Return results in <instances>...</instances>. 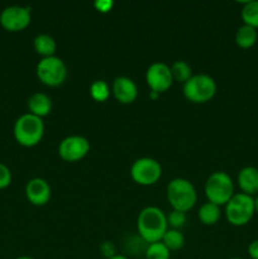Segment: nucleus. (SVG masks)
Returning a JSON list of instances; mask_svg holds the SVG:
<instances>
[{
  "label": "nucleus",
  "instance_id": "f257e3e1",
  "mask_svg": "<svg viewBox=\"0 0 258 259\" xmlns=\"http://www.w3.org/2000/svg\"><path fill=\"white\" fill-rule=\"evenodd\" d=\"M168 229L167 215L157 206H147L141 210L137 218L138 234L147 244L161 242Z\"/></svg>",
  "mask_w": 258,
  "mask_h": 259
},
{
  "label": "nucleus",
  "instance_id": "f03ea898",
  "mask_svg": "<svg viewBox=\"0 0 258 259\" xmlns=\"http://www.w3.org/2000/svg\"><path fill=\"white\" fill-rule=\"evenodd\" d=\"M166 196L172 210L184 212L190 211L197 202V192L194 184L182 177L169 181L166 187Z\"/></svg>",
  "mask_w": 258,
  "mask_h": 259
},
{
  "label": "nucleus",
  "instance_id": "7ed1b4c3",
  "mask_svg": "<svg viewBox=\"0 0 258 259\" xmlns=\"http://www.w3.org/2000/svg\"><path fill=\"white\" fill-rule=\"evenodd\" d=\"M45 134V123L42 118L25 113L15 120L13 126V136L18 144L23 147H34L42 141Z\"/></svg>",
  "mask_w": 258,
  "mask_h": 259
},
{
  "label": "nucleus",
  "instance_id": "20e7f679",
  "mask_svg": "<svg viewBox=\"0 0 258 259\" xmlns=\"http://www.w3.org/2000/svg\"><path fill=\"white\" fill-rule=\"evenodd\" d=\"M204 191L207 201L219 205V206H225V204L235 194L234 182L227 172L215 171L206 179Z\"/></svg>",
  "mask_w": 258,
  "mask_h": 259
},
{
  "label": "nucleus",
  "instance_id": "39448f33",
  "mask_svg": "<svg viewBox=\"0 0 258 259\" xmlns=\"http://www.w3.org/2000/svg\"><path fill=\"white\" fill-rule=\"evenodd\" d=\"M254 199L243 192H237L225 204V218L234 227H244L254 217Z\"/></svg>",
  "mask_w": 258,
  "mask_h": 259
},
{
  "label": "nucleus",
  "instance_id": "423d86ee",
  "mask_svg": "<svg viewBox=\"0 0 258 259\" xmlns=\"http://www.w3.org/2000/svg\"><path fill=\"white\" fill-rule=\"evenodd\" d=\"M217 82L206 73L192 75L182 86L184 96L194 104H205L211 100L217 94Z\"/></svg>",
  "mask_w": 258,
  "mask_h": 259
},
{
  "label": "nucleus",
  "instance_id": "0eeeda50",
  "mask_svg": "<svg viewBox=\"0 0 258 259\" xmlns=\"http://www.w3.org/2000/svg\"><path fill=\"white\" fill-rule=\"evenodd\" d=\"M37 77L43 85L50 88H57L65 82L67 77V66L62 58L57 56L40 58L35 67Z\"/></svg>",
  "mask_w": 258,
  "mask_h": 259
},
{
  "label": "nucleus",
  "instance_id": "6e6552de",
  "mask_svg": "<svg viewBox=\"0 0 258 259\" xmlns=\"http://www.w3.org/2000/svg\"><path fill=\"white\" fill-rule=\"evenodd\" d=\"M161 176V163L151 157H142L136 159L131 166L132 180L141 186H152L159 181Z\"/></svg>",
  "mask_w": 258,
  "mask_h": 259
},
{
  "label": "nucleus",
  "instance_id": "1a4fd4ad",
  "mask_svg": "<svg viewBox=\"0 0 258 259\" xmlns=\"http://www.w3.org/2000/svg\"><path fill=\"white\" fill-rule=\"evenodd\" d=\"M32 20L29 7L24 5H9L0 13V25L8 32H22Z\"/></svg>",
  "mask_w": 258,
  "mask_h": 259
},
{
  "label": "nucleus",
  "instance_id": "9d476101",
  "mask_svg": "<svg viewBox=\"0 0 258 259\" xmlns=\"http://www.w3.org/2000/svg\"><path fill=\"white\" fill-rule=\"evenodd\" d=\"M90 152V142L82 136H68L58 144V156L66 162H78Z\"/></svg>",
  "mask_w": 258,
  "mask_h": 259
},
{
  "label": "nucleus",
  "instance_id": "9b49d317",
  "mask_svg": "<svg viewBox=\"0 0 258 259\" xmlns=\"http://www.w3.org/2000/svg\"><path fill=\"white\" fill-rule=\"evenodd\" d=\"M146 82L151 91L164 93L174 83L171 67L164 62H153L146 71Z\"/></svg>",
  "mask_w": 258,
  "mask_h": 259
},
{
  "label": "nucleus",
  "instance_id": "f8f14e48",
  "mask_svg": "<svg viewBox=\"0 0 258 259\" xmlns=\"http://www.w3.org/2000/svg\"><path fill=\"white\" fill-rule=\"evenodd\" d=\"M51 195V186L46 180L40 177H34L29 180L25 185V196L28 201L34 206H45L50 202Z\"/></svg>",
  "mask_w": 258,
  "mask_h": 259
},
{
  "label": "nucleus",
  "instance_id": "ddd939ff",
  "mask_svg": "<svg viewBox=\"0 0 258 259\" xmlns=\"http://www.w3.org/2000/svg\"><path fill=\"white\" fill-rule=\"evenodd\" d=\"M111 93L116 101L120 104H132L138 96V86L128 76H118L114 78L111 85Z\"/></svg>",
  "mask_w": 258,
  "mask_h": 259
},
{
  "label": "nucleus",
  "instance_id": "4468645a",
  "mask_svg": "<svg viewBox=\"0 0 258 259\" xmlns=\"http://www.w3.org/2000/svg\"><path fill=\"white\" fill-rule=\"evenodd\" d=\"M238 186L245 195L254 197L258 195V168L254 166H245L238 172Z\"/></svg>",
  "mask_w": 258,
  "mask_h": 259
},
{
  "label": "nucleus",
  "instance_id": "2eb2a0df",
  "mask_svg": "<svg viewBox=\"0 0 258 259\" xmlns=\"http://www.w3.org/2000/svg\"><path fill=\"white\" fill-rule=\"evenodd\" d=\"M27 106L29 110L28 113L33 114L38 118H43V116H47L52 110V100L47 94L34 93L28 99Z\"/></svg>",
  "mask_w": 258,
  "mask_h": 259
},
{
  "label": "nucleus",
  "instance_id": "dca6fc26",
  "mask_svg": "<svg viewBox=\"0 0 258 259\" xmlns=\"http://www.w3.org/2000/svg\"><path fill=\"white\" fill-rule=\"evenodd\" d=\"M33 48H34L35 53L42 58L52 57V56H56L57 43L52 35L47 34V33H40V34L35 35L33 39Z\"/></svg>",
  "mask_w": 258,
  "mask_h": 259
},
{
  "label": "nucleus",
  "instance_id": "f3484780",
  "mask_svg": "<svg viewBox=\"0 0 258 259\" xmlns=\"http://www.w3.org/2000/svg\"><path fill=\"white\" fill-rule=\"evenodd\" d=\"M220 207L222 206L212 204L210 201L204 202L197 211V218L204 225H215L222 218V209Z\"/></svg>",
  "mask_w": 258,
  "mask_h": 259
},
{
  "label": "nucleus",
  "instance_id": "a211bd4d",
  "mask_svg": "<svg viewBox=\"0 0 258 259\" xmlns=\"http://www.w3.org/2000/svg\"><path fill=\"white\" fill-rule=\"evenodd\" d=\"M258 33L257 29L249 27V25H240L235 32V43L240 48H252L257 43Z\"/></svg>",
  "mask_w": 258,
  "mask_h": 259
},
{
  "label": "nucleus",
  "instance_id": "6ab92c4d",
  "mask_svg": "<svg viewBox=\"0 0 258 259\" xmlns=\"http://www.w3.org/2000/svg\"><path fill=\"white\" fill-rule=\"evenodd\" d=\"M240 18L243 20V24L258 29V0L245 2L240 10Z\"/></svg>",
  "mask_w": 258,
  "mask_h": 259
},
{
  "label": "nucleus",
  "instance_id": "aec40b11",
  "mask_svg": "<svg viewBox=\"0 0 258 259\" xmlns=\"http://www.w3.org/2000/svg\"><path fill=\"white\" fill-rule=\"evenodd\" d=\"M161 242L168 248L169 252H172V250L182 249L186 240H185V235L182 234L181 230L169 229L168 228L163 237H162Z\"/></svg>",
  "mask_w": 258,
  "mask_h": 259
},
{
  "label": "nucleus",
  "instance_id": "412c9836",
  "mask_svg": "<svg viewBox=\"0 0 258 259\" xmlns=\"http://www.w3.org/2000/svg\"><path fill=\"white\" fill-rule=\"evenodd\" d=\"M169 67H171V73L174 81L185 83L192 77V68L186 61H176Z\"/></svg>",
  "mask_w": 258,
  "mask_h": 259
},
{
  "label": "nucleus",
  "instance_id": "4be33fe9",
  "mask_svg": "<svg viewBox=\"0 0 258 259\" xmlns=\"http://www.w3.org/2000/svg\"><path fill=\"white\" fill-rule=\"evenodd\" d=\"M90 96L98 103H104L109 99L111 94V89L109 83L104 80H95L90 85Z\"/></svg>",
  "mask_w": 258,
  "mask_h": 259
},
{
  "label": "nucleus",
  "instance_id": "5701e85b",
  "mask_svg": "<svg viewBox=\"0 0 258 259\" xmlns=\"http://www.w3.org/2000/svg\"><path fill=\"white\" fill-rule=\"evenodd\" d=\"M144 257L146 259H169L171 258V252L162 242L151 243V244L147 245Z\"/></svg>",
  "mask_w": 258,
  "mask_h": 259
},
{
  "label": "nucleus",
  "instance_id": "b1692460",
  "mask_svg": "<svg viewBox=\"0 0 258 259\" xmlns=\"http://www.w3.org/2000/svg\"><path fill=\"white\" fill-rule=\"evenodd\" d=\"M187 222L186 212L179 211V210H171L168 215H167V224H168L169 229L181 230L185 227Z\"/></svg>",
  "mask_w": 258,
  "mask_h": 259
},
{
  "label": "nucleus",
  "instance_id": "393cba45",
  "mask_svg": "<svg viewBox=\"0 0 258 259\" xmlns=\"http://www.w3.org/2000/svg\"><path fill=\"white\" fill-rule=\"evenodd\" d=\"M12 184V171L7 164L0 162V190H4Z\"/></svg>",
  "mask_w": 258,
  "mask_h": 259
},
{
  "label": "nucleus",
  "instance_id": "a878e982",
  "mask_svg": "<svg viewBox=\"0 0 258 259\" xmlns=\"http://www.w3.org/2000/svg\"><path fill=\"white\" fill-rule=\"evenodd\" d=\"M100 252L106 259H110L113 258L114 255H116L115 245H114L111 242H104L103 244L100 245Z\"/></svg>",
  "mask_w": 258,
  "mask_h": 259
},
{
  "label": "nucleus",
  "instance_id": "bb28decb",
  "mask_svg": "<svg viewBox=\"0 0 258 259\" xmlns=\"http://www.w3.org/2000/svg\"><path fill=\"white\" fill-rule=\"evenodd\" d=\"M95 8L98 12H101V13H108L110 12L111 9H113V0H98V2H95Z\"/></svg>",
  "mask_w": 258,
  "mask_h": 259
},
{
  "label": "nucleus",
  "instance_id": "cd10ccee",
  "mask_svg": "<svg viewBox=\"0 0 258 259\" xmlns=\"http://www.w3.org/2000/svg\"><path fill=\"white\" fill-rule=\"evenodd\" d=\"M248 255L252 259H258V239L249 243V245H248Z\"/></svg>",
  "mask_w": 258,
  "mask_h": 259
},
{
  "label": "nucleus",
  "instance_id": "c85d7f7f",
  "mask_svg": "<svg viewBox=\"0 0 258 259\" xmlns=\"http://www.w3.org/2000/svg\"><path fill=\"white\" fill-rule=\"evenodd\" d=\"M158 96H159V94L156 93V91H149V98H151L152 100H156Z\"/></svg>",
  "mask_w": 258,
  "mask_h": 259
},
{
  "label": "nucleus",
  "instance_id": "c756f323",
  "mask_svg": "<svg viewBox=\"0 0 258 259\" xmlns=\"http://www.w3.org/2000/svg\"><path fill=\"white\" fill-rule=\"evenodd\" d=\"M253 199H254V211L258 214V195H255V197Z\"/></svg>",
  "mask_w": 258,
  "mask_h": 259
},
{
  "label": "nucleus",
  "instance_id": "7c9ffc66",
  "mask_svg": "<svg viewBox=\"0 0 258 259\" xmlns=\"http://www.w3.org/2000/svg\"><path fill=\"white\" fill-rule=\"evenodd\" d=\"M110 259H129V258L125 257V255H123V254H116V255H114V257L110 258Z\"/></svg>",
  "mask_w": 258,
  "mask_h": 259
},
{
  "label": "nucleus",
  "instance_id": "2f4dec72",
  "mask_svg": "<svg viewBox=\"0 0 258 259\" xmlns=\"http://www.w3.org/2000/svg\"><path fill=\"white\" fill-rule=\"evenodd\" d=\"M15 259H34V258L28 257V255H22V257H18V258H15Z\"/></svg>",
  "mask_w": 258,
  "mask_h": 259
},
{
  "label": "nucleus",
  "instance_id": "473e14b6",
  "mask_svg": "<svg viewBox=\"0 0 258 259\" xmlns=\"http://www.w3.org/2000/svg\"><path fill=\"white\" fill-rule=\"evenodd\" d=\"M230 259H242V258H238V257H234V258H230Z\"/></svg>",
  "mask_w": 258,
  "mask_h": 259
}]
</instances>
